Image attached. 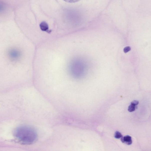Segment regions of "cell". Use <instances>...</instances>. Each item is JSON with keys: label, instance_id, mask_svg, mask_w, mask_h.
I'll list each match as a JSON object with an SVG mask.
<instances>
[{"label": "cell", "instance_id": "obj_2", "mask_svg": "<svg viewBox=\"0 0 151 151\" xmlns=\"http://www.w3.org/2000/svg\"><path fill=\"white\" fill-rule=\"evenodd\" d=\"M14 136L18 142L24 145H30L36 141L38 136L35 130L31 127L23 126L16 128Z\"/></svg>", "mask_w": 151, "mask_h": 151}, {"label": "cell", "instance_id": "obj_3", "mask_svg": "<svg viewBox=\"0 0 151 151\" xmlns=\"http://www.w3.org/2000/svg\"><path fill=\"white\" fill-rule=\"evenodd\" d=\"M121 140L123 143L126 144L128 145H130L132 143L131 137L128 135L121 138Z\"/></svg>", "mask_w": 151, "mask_h": 151}, {"label": "cell", "instance_id": "obj_5", "mask_svg": "<svg viewBox=\"0 0 151 151\" xmlns=\"http://www.w3.org/2000/svg\"><path fill=\"white\" fill-rule=\"evenodd\" d=\"M114 137L116 139H119L122 138L123 136L119 131H117L115 133Z\"/></svg>", "mask_w": 151, "mask_h": 151}, {"label": "cell", "instance_id": "obj_7", "mask_svg": "<svg viewBox=\"0 0 151 151\" xmlns=\"http://www.w3.org/2000/svg\"><path fill=\"white\" fill-rule=\"evenodd\" d=\"M64 1H65L66 2L68 3H75L78 2L80 0H64Z\"/></svg>", "mask_w": 151, "mask_h": 151}, {"label": "cell", "instance_id": "obj_1", "mask_svg": "<svg viewBox=\"0 0 151 151\" xmlns=\"http://www.w3.org/2000/svg\"><path fill=\"white\" fill-rule=\"evenodd\" d=\"M36 46L26 35L0 37V80L4 82L33 80Z\"/></svg>", "mask_w": 151, "mask_h": 151}, {"label": "cell", "instance_id": "obj_8", "mask_svg": "<svg viewBox=\"0 0 151 151\" xmlns=\"http://www.w3.org/2000/svg\"><path fill=\"white\" fill-rule=\"evenodd\" d=\"M139 103V101L137 100L133 101L131 103V104H133L136 105V106H137V105H138Z\"/></svg>", "mask_w": 151, "mask_h": 151}, {"label": "cell", "instance_id": "obj_4", "mask_svg": "<svg viewBox=\"0 0 151 151\" xmlns=\"http://www.w3.org/2000/svg\"><path fill=\"white\" fill-rule=\"evenodd\" d=\"M136 105L131 103V105H129L128 108V111L130 112L134 111L136 108Z\"/></svg>", "mask_w": 151, "mask_h": 151}, {"label": "cell", "instance_id": "obj_6", "mask_svg": "<svg viewBox=\"0 0 151 151\" xmlns=\"http://www.w3.org/2000/svg\"><path fill=\"white\" fill-rule=\"evenodd\" d=\"M131 50V48L130 47V46H127L124 48V50H123V51H124L125 53H126L130 51Z\"/></svg>", "mask_w": 151, "mask_h": 151}]
</instances>
